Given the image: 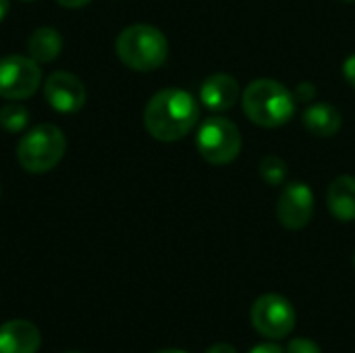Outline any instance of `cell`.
I'll return each mask as SVG.
<instances>
[{
  "instance_id": "1",
  "label": "cell",
  "mask_w": 355,
  "mask_h": 353,
  "mask_svg": "<svg viewBox=\"0 0 355 353\" xmlns=\"http://www.w3.org/2000/svg\"><path fill=\"white\" fill-rule=\"evenodd\" d=\"M200 121V104L196 98L177 87L160 89L150 98L144 110V125L158 141L183 139Z\"/></svg>"
},
{
  "instance_id": "2",
  "label": "cell",
  "mask_w": 355,
  "mask_h": 353,
  "mask_svg": "<svg viewBox=\"0 0 355 353\" xmlns=\"http://www.w3.org/2000/svg\"><path fill=\"white\" fill-rule=\"evenodd\" d=\"M245 117L266 129L281 127L295 112V96L275 79H256L241 92Z\"/></svg>"
},
{
  "instance_id": "3",
  "label": "cell",
  "mask_w": 355,
  "mask_h": 353,
  "mask_svg": "<svg viewBox=\"0 0 355 353\" xmlns=\"http://www.w3.org/2000/svg\"><path fill=\"white\" fill-rule=\"evenodd\" d=\"M116 54L121 62L133 71H154L164 64L168 56V42L158 27L137 23L119 33Z\"/></svg>"
},
{
  "instance_id": "4",
  "label": "cell",
  "mask_w": 355,
  "mask_h": 353,
  "mask_svg": "<svg viewBox=\"0 0 355 353\" xmlns=\"http://www.w3.org/2000/svg\"><path fill=\"white\" fill-rule=\"evenodd\" d=\"M67 152V137L64 133L52 125L42 123L31 127L17 146V160L19 164L33 175H42L52 171Z\"/></svg>"
},
{
  "instance_id": "5",
  "label": "cell",
  "mask_w": 355,
  "mask_h": 353,
  "mask_svg": "<svg viewBox=\"0 0 355 353\" xmlns=\"http://www.w3.org/2000/svg\"><path fill=\"white\" fill-rule=\"evenodd\" d=\"M196 148L206 162L229 164L241 152V133L233 121L225 117H210L198 129Z\"/></svg>"
},
{
  "instance_id": "6",
  "label": "cell",
  "mask_w": 355,
  "mask_h": 353,
  "mask_svg": "<svg viewBox=\"0 0 355 353\" xmlns=\"http://www.w3.org/2000/svg\"><path fill=\"white\" fill-rule=\"evenodd\" d=\"M250 318H252L254 329L270 341L289 337V333L295 327V310L291 302L279 293L260 295L252 304Z\"/></svg>"
},
{
  "instance_id": "7",
  "label": "cell",
  "mask_w": 355,
  "mask_h": 353,
  "mask_svg": "<svg viewBox=\"0 0 355 353\" xmlns=\"http://www.w3.org/2000/svg\"><path fill=\"white\" fill-rule=\"evenodd\" d=\"M42 83V69L31 56L8 54L0 58V98L27 100Z\"/></svg>"
},
{
  "instance_id": "8",
  "label": "cell",
  "mask_w": 355,
  "mask_h": 353,
  "mask_svg": "<svg viewBox=\"0 0 355 353\" xmlns=\"http://www.w3.org/2000/svg\"><path fill=\"white\" fill-rule=\"evenodd\" d=\"M277 216L289 231L304 229L314 216V193L306 183H289L277 202Z\"/></svg>"
},
{
  "instance_id": "9",
  "label": "cell",
  "mask_w": 355,
  "mask_h": 353,
  "mask_svg": "<svg viewBox=\"0 0 355 353\" xmlns=\"http://www.w3.org/2000/svg\"><path fill=\"white\" fill-rule=\"evenodd\" d=\"M44 98L56 112H77L85 106V85L69 71H54L44 83Z\"/></svg>"
},
{
  "instance_id": "10",
  "label": "cell",
  "mask_w": 355,
  "mask_h": 353,
  "mask_svg": "<svg viewBox=\"0 0 355 353\" xmlns=\"http://www.w3.org/2000/svg\"><path fill=\"white\" fill-rule=\"evenodd\" d=\"M239 98H241L239 83L235 77L227 73L210 75L200 87V102L214 112H225L233 108L239 102Z\"/></svg>"
},
{
  "instance_id": "11",
  "label": "cell",
  "mask_w": 355,
  "mask_h": 353,
  "mask_svg": "<svg viewBox=\"0 0 355 353\" xmlns=\"http://www.w3.org/2000/svg\"><path fill=\"white\" fill-rule=\"evenodd\" d=\"M42 335L29 320L15 318L0 325V353H37Z\"/></svg>"
},
{
  "instance_id": "12",
  "label": "cell",
  "mask_w": 355,
  "mask_h": 353,
  "mask_svg": "<svg viewBox=\"0 0 355 353\" xmlns=\"http://www.w3.org/2000/svg\"><path fill=\"white\" fill-rule=\"evenodd\" d=\"M327 206L337 221H355V177L343 175L329 185Z\"/></svg>"
},
{
  "instance_id": "13",
  "label": "cell",
  "mask_w": 355,
  "mask_h": 353,
  "mask_svg": "<svg viewBox=\"0 0 355 353\" xmlns=\"http://www.w3.org/2000/svg\"><path fill=\"white\" fill-rule=\"evenodd\" d=\"M304 125L316 137H333L341 129V112L329 102L310 104L304 112Z\"/></svg>"
},
{
  "instance_id": "14",
  "label": "cell",
  "mask_w": 355,
  "mask_h": 353,
  "mask_svg": "<svg viewBox=\"0 0 355 353\" xmlns=\"http://www.w3.org/2000/svg\"><path fill=\"white\" fill-rule=\"evenodd\" d=\"M62 50V37L54 27H37L27 40V52L35 62H52Z\"/></svg>"
},
{
  "instance_id": "15",
  "label": "cell",
  "mask_w": 355,
  "mask_h": 353,
  "mask_svg": "<svg viewBox=\"0 0 355 353\" xmlns=\"http://www.w3.org/2000/svg\"><path fill=\"white\" fill-rule=\"evenodd\" d=\"M29 123V112L21 102L10 100L8 104H4L0 108V125L2 129L10 131V133H19L27 127Z\"/></svg>"
},
{
  "instance_id": "16",
  "label": "cell",
  "mask_w": 355,
  "mask_h": 353,
  "mask_svg": "<svg viewBox=\"0 0 355 353\" xmlns=\"http://www.w3.org/2000/svg\"><path fill=\"white\" fill-rule=\"evenodd\" d=\"M258 173L264 179V183H268L272 187L283 185L287 181V162L277 154H268L260 160Z\"/></svg>"
},
{
  "instance_id": "17",
  "label": "cell",
  "mask_w": 355,
  "mask_h": 353,
  "mask_svg": "<svg viewBox=\"0 0 355 353\" xmlns=\"http://www.w3.org/2000/svg\"><path fill=\"white\" fill-rule=\"evenodd\" d=\"M287 353H322V350L318 347L316 341L300 337V339H291V341H289Z\"/></svg>"
},
{
  "instance_id": "18",
  "label": "cell",
  "mask_w": 355,
  "mask_h": 353,
  "mask_svg": "<svg viewBox=\"0 0 355 353\" xmlns=\"http://www.w3.org/2000/svg\"><path fill=\"white\" fill-rule=\"evenodd\" d=\"M293 96H295V102H312L316 98V87L312 83H300Z\"/></svg>"
},
{
  "instance_id": "19",
  "label": "cell",
  "mask_w": 355,
  "mask_h": 353,
  "mask_svg": "<svg viewBox=\"0 0 355 353\" xmlns=\"http://www.w3.org/2000/svg\"><path fill=\"white\" fill-rule=\"evenodd\" d=\"M343 75L349 81V85L355 87V54H352L345 62H343Z\"/></svg>"
},
{
  "instance_id": "20",
  "label": "cell",
  "mask_w": 355,
  "mask_h": 353,
  "mask_svg": "<svg viewBox=\"0 0 355 353\" xmlns=\"http://www.w3.org/2000/svg\"><path fill=\"white\" fill-rule=\"evenodd\" d=\"M250 353H285L277 343H260V345H256L254 350Z\"/></svg>"
},
{
  "instance_id": "21",
  "label": "cell",
  "mask_w": 355,
  "mask_h": 353,
  "mask_svg": "<svg viewBox=\"0 0 355 353\" xmlns=\"http://www.w3.org/2000/svg\"><path fill=\"white\" fill-rule=\"evenodd\" d=\"M206 353H237V350L233 345H229V343H216Z\"/></svg>"
},
{
  "instance_id": "22",
  "label": "cell",
  "mask_w": 355,
  "mask_h": 353,
  "mask_svg": "<svg viewBox=\"0 0 355 353\" xmlns=\"http://www.w3.org/2000/svg\"><path fill=\"white\" fill-rule=\"evenodd\" d=\"M56 2L64 8H81V6L89 4L92 0H56Z\"/></svg>"
},
{
  "instance_id": "23",
  "label": "cell",
  "mask_w": 355,
  "mask_h": 353,
  "mask_svg": "<svg viewBox=\"0 0 355 353\" xmlns=\"http://www.w3.org/2000/svg\"><path fill=\"white\" fill-rule=\"evenodd\" d=\"M8 8H10V2H8V0H0V23H2L4 17L8 15Z\"/></svg>"
},
{
  "instance_id": "24",
  "label": "cell",
  "mask_w": 355,
  "mask_h": 353,
  "mask_svg": "<svg viewBox=\"0 0 355 353\" xmlns=\"http://www.w3.org/2000/svg\"><path fill=\"white\" fill-rule=\"evenodd\" d=\"M154 353H185V352H181V350H162V352H154Z\"/></svg>"
},
{
  "instance_id": "25",
  "label": "cell",
  "mask_w": 355,
  "mask_h": 353,
  "mask_svg": "<svg viewBox=\"0 0 355 353\" xmlns=\"http://www.w3.org/2000/svg\"><path fill=\"white\" fill-rule=\"evenodd\" d=\"M341 2H355V0H341Z\"/></svg>"
},
{
  "instance_id": "26",
  "label": "cell",
  "mask_w": 355,
  "mask_h": 353,
  "mask_svg": "<svg viewBox=\"0 0 355 353\" xmlns=\"http://www.w3.org/2000/svg\"><path fill=\"white\" fill-rule=\"evenodd\" d=\"M67 353H81V352H67Z\"/></svg>"
},
{
  "instance_id": "27",
  "label": "cell",
  "mask_w": 355,
  "mask_h": 353,
  "mask_svg": "<svg viewBox=\"0 0 355 353\" xmlns=\"http://www.w3.org/2000/svg\"><path fill=\"white\" fill-rule=\"evenodd\" d=\"M23 2H31V0H23Z\"/></svg>"
},
{
  "instance_id": "28",
  "label": "cell",
  "mask_w": 355,
  "mask_h": 353,
  "mask_svg": "<svg viewBox=\"0 0 355 353\" xmlns=\"http://www.w3.org/2000/svg\"><path fill=\"white\" fill-rule=\"evenodd\" d=\"M354 266H355V256H354Z\"/></svg>"
}]
</instances>
